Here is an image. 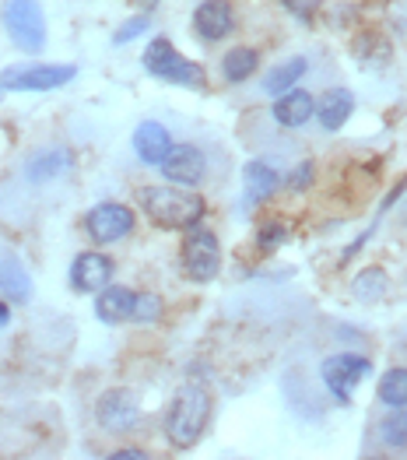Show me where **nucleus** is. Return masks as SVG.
I'll list each match as a JSON object with an SVG mask.
<instances>
[{
	"label": "nucleus",
	"mask_w": 407,
	"mask_h": 460,
	"mask_svg": "<svg viewBox=\"0 0 407 460\" xmlns=\"http://www.w3.org/2000/svg\"><path fill=\"white\" fill-rule=\"evenodd\" d=\"M211 419V394L204 384H183L176 390L169 411H165V436L173 439V447H193Z\"/></svg>",
	"instance_id": "f257e3e1"
},
{
	"label": "nucleus",
	"mask_w": 407,
	"mask_h": 460,
	"mask_svg": "<svg viewBox=\"0 0 407 460\" xmlns=\"http://www.w3.org/2000/svg\"><path fill=\"white\" fill-rule=\"evenodd\" d=\"M141 204H145V215L162 229H190L208 211L200 193L180 190V187H148L141 190Z\"/></svg>",
	"instance_id": "f03ea898"
},
{
	"label": "nucleus",
	"mask_w": 407,
	"mask_h": 460,
	"mask_svg": "<svg viewBox=\"0 0 407 460\" xmlns=\"http://www.w3.org/2000/svg\"><path fill=\"white\" fill-rule=\"evenodd\" d=\"M145 71L155 75L158 81L169 84H183V88H204V67L180 57V49L165 36L151 39V46L145 49Z\"/></svg>",
	"instance_id": "7ed1b4c3"
},
{
	"label": "nucleus",
	"mask_w": 407,
	"mask_h": 460,
	"mask_svg": "<svg viewBox=\"0 0 407 460\" xmlns=\"http://www.w3.org/2000/svg\"><path fill=\"white\" fill-rule=\"evenodd\" d=\"M4 29L25 53H39L46 46V18L39 0H4Z\"/></svg>",
	"instance_id": "20e7f679"
},
{
	"label": "nucleus",
	"mask_w": 407,
	"mask_h": 460,
	"mask_svg": "<svg viewBox=\"0 0 407 460\" xmlns=\"http://www.w3.org/2000/svg\"><path fill=\"white\" fill-rule=\"evenodd\" d=\"M180 257H183L186 278H190V281H200V285L211 281V278L222 270V246H218L215 232L200 229V222L186 229Z\"/></svg>",
	"instance_id": "39448f33"
},
{
	"label": "nucleus",
	"mask_w": 407,
	"mask_h": 460,
	"mask_svg": "<svg viewBox=\"0 0 407 460\" xmlns=\"http://www.w3.org/2000/svg\"><path fill=\"white\" fill-rule=\"evenodd\" d=\"M75 64H14L0 75V88L7 92H53L75 81Z\"/></svg>",
	"instance_id": "423d86ee"
},
{
	"label": "nucleus",
	"mask_w": 407,
	"mask_h": 460,
	"mask_svg": "<svg viewBox=\"0 0 407 460\" xmlns=\"http://www.w3.org/2000/svg\"><path fill=\"white\" fill-rule=\"evenodd\" d=\"M320 373H323V384H327V390L333 394V401L348 404V401L355 397L358 380L372 373V366H369V358H358V355H333V358H327V362L320 366Z\"/></svg>",
	"instance_id": "0eeeda50"
},
{
	"label": "nucleus",
	"mask_w": 407,
	"mask_h": 460,
	"mask_svg": "<svg viewBox=\"0 0 407 460\" xmlns=\"http://www.w3.org/2000/svg\"><path fill=\"white\" fill-rule=\"evenodd\" d=\"M84 229L92 235V243H119L123 235L134 232V211L127 204H116V200H106V204H95L84 218Z\"/></svg>",
	"instance_id": "6e6552de"
},
{
	"label": "nucleus",
	"mask_w": 407,
	"mask_h": 460,
	"mask_svg": "<svg viewBox=\"0 0 407 460\" xmlns=\"http://www.w3.org/2000/svg\"><path fill=\"white\" fill-rule=\"evenodd\" d=\"M95 419H99V425H102L106 432H130V429L137 425V419H141L137 397H134L130 390H123V386L106 390V394L99 397V404H95Z\"/></svg>",
	"instance_id": "1a4fd4ad"
},
{
	"label": "nucleus",
	"mask_w": 407,
	"mask_h": 460,
	"mask_svg": "<svg viewBox=\"0 0 407 460\" xmlns=\"http://www.w3.org/2000/svg\"><path fill=\"white\" fill-rule=\"evenodd\" d=\"M158 169L176 187H197L208 172V162H204V152L197 145H173L169 155L158 162Z\"/></svg>",
	"instance_id": "9d476101"
},
{
	"label": "nucleus",
	"mask_w": 407,
	"mask_h": 460,
	"mask_svg": "<svg viewBox=\"0 0 407 460\" xmlns=\"http://www.w3.org/2000/svg\"><path fill=\"white\" fill-rule=\"evenodd\" d=\"M235 25V11L228 0H204L197 11H193V32L204 39V42H218L232 32Z\"/></svg>",
	"instance_id": "9b49d317"
},
{
	"label": "nucleus",
	"mask_w": 407,
	"mask_h": 460,
	"mask_svg": "<svg viewBox=\"0 0 407 460\" xmlns=\"http://www.w3.org/2000/svg\"><path fill=\"white\" fill-rule=\"evenodd\" d=\"M110 278H112V261L106 253L88 250V253L75 257V264H71V285H75L77 292H99V288L110 285Z\"/></svg>",
	"instance_id": "f8f14e48"
},
{
	"label": "nucleus",
	"mask_w": 407,
	"mask_h": 460,
	"mask_svg": "<svg viewBox=\"0 0 407 460\" xmlns=\"http://www.w3.org/2000/svg\"><path fill=\"white\" fill-rule=\"evenodd\" d=\"M0 296L7 303H29L32 299V278H29V270H25V264L14 253H7V250H0Z\"/></svg>",
	"instance_id": "ddd939ff"
},
{
	"label": "nucleus",
	"mask_w": 407,
	"mask_h": 460,
	"mask_svg": "<svg viewBox=\"0 0 407 460\" xmlns=\"http://www.w3.org/2000/svg\"><path fill=\"white\" fill-rule=\"evenodd\" d=\"M316 119H320V127L333 134V130H341L344 123H348V116L355 113V95L348 92V88H331V92H323L320 95V102H316Z\"/></svg>",
	"instance_id": "4468645a"
},
{
	"label": "nucleus",
	"mask_w": 407,
	"mask_h": 460,
	"mask_svg": "<svg viewBox=\"0 0 407 460\" xmlns=\"http://www.w3.org/2000/svg\"><path fill=\"white\" fill-rule=\"evenodd\" d=\"M173 148V137H169V130L162 127V123H155V119H145L137 130H134V152L141 162H148V165H158L165 155Z\"/></svg>",
	"instance_id": "2eb2a0df"
},
{
	"label": "nucleus",
	"mask_w": 407,
	"mask_h": 460,
	"mask_svg": "<svg viewBox=\"0 0 407 460\" xmlns=\"http://www.w3.org/2000/svg\"><path fill=\"white\" fill-rule=\"evenodd\" d=\"M313 110H316V99H313L309 92L288 88V92H281L278 102H274V119H278L281 127L296 130V127H302V123L313 116Z\"/></svg>",
	"instance_id": "dca6fc26"
},
{
	"label": "nucleus",
	"mask_w": 407,
	"mask_h": 460,
	"mask_svg": "<svg viewBox=\"0 0 407 460\" xmlns=\"http://www.w3.org/2000/svg\"><path fill=\"white\" fill-rule=\"evenodd\" d=\"M134 292L130 288H123V285H106V288H99V299H95V316L102 320V323H123V320H130V313H134Z\"/></svg>",
	"instance_id": "f3484780"
},
{
	"label": "nucleus",
	"mask_w": 407,
	"mask_h": 460,
	"mask_svg": "<svg viewBox=\"0 0 407 460\" xmlns=\"http://www.w3.org/2000/svg\"><path fill=\"white\" fill-rule=\"evenodd\" d=\"M243 180H246V204H260L278 190V172L267 162H246Z\"/></svg>",
	"instance_id": "a211bd4d"
},
{
	"label": "nucleus",
	"mask_w": 407,
	"mask_h": 460,
	"mask_svg": "<svg viewBox=\"0 0 407 460\" xmlns=\"http://www.w3.org/2000/svg\"><path fill=\"white\" fill-rule=\"evenodd\" d=\"M257 67H260V53L250 49V46H235V49H228L222 57V75L232 84H243L246 77H253Z\"/></svg>",
	"instance_id": "6ab92c4d"
},
{
	"label": "nucleus",
	"mask_w": 407,
	"mask_h": 460,
	"mask_svg": "<svg viewBox=\"0 0 407 460\" xmlns=\"http://www.w3.org/2000/svg\"><path fill=\"white\" fill-rule=\"evenodd\" d=\"M71 169V152H64V148H53V152H42L36 155L32 162H29V180L32 183H49V180H57L60 172H67Z\"/></svg>",
	"instance_id": "aec40b11"
},
{
	"label": "nucleus",
	"mask_w": 407,
	"mask_h": 460,
	"mask_svg": "<svg viewBox=\"0 0 407 460\" xmlns=\"http://www.w3.org/2000/svg\"><path fill=\"white\" fill-rule=\"evenodd\" d=\"M305 71H309L305 57H292V60H285L281 67H274L270 75L263 77V92H267V95H281V92H288Z\"/></svg>",
	"instance_id": "412c9836"
},
{
	"label": "nucleus",
	"mask_w": 407,
	"mask_h": 460,
	"mask_svg": "<svg viewBox=\"0 0 407 460\" xmlns=\"http://www.w3.org/2000/svg\"><path fill=\"white\" fill-rule=\"evenodd\" d=\"M386 288H390L386 270H379V268L362 270V274L351 281V292H355V299H362V303H376V299H383V296H386Z\"/></svg>",
	"instance_id": "4be33fe9"
},
{
	"label": "nucleus",
	"mask_w": 407,
	"mask_h": 460,
	"mask_svg": "<svg viewBox=\"0 0 407 460\" xmlns=\"http://www.w3.org/2000/svg\"><path fill=\"white\" fill-rule=\"evenodd\" d=\"M379 401L390 408H407V369H386L379 380Z\"/></svg>",
	"instance_id": "5701e85b"
},
{
	"label": "nucleus",
	"mask_w": 407,
	"mask_h": 460,
	"mask_svg": "<svg viewBox=\"0 0 407 460\" xmlns=\"http://www.w3.org/2000/svg\"><path fill=\"white\" fill-rule=\"evenodd\" d=\"M379 439L386 447H407V408H394L383 422H379Z\"/></svg>",
	"instance_id": "b1692460"
},
{
	"label": "nucleus",
	"mask_w": 407,
	"mask_h": 460,
	"mask_svg": "<svg viewBox=\"0 0 407 460\" xmlns=\"http://www.w3.org/2000/svg\"><path fill=\"white\" fill-rule=\"evenodd\" d=\"M281 243H288V229L281 226V222H267L263 229L257 232V246L260 253H274Z\"/></svg>",
	"instance_id": "393cba45"
},
{
	"label": "nucleus",
	"mask_w": 407,
	"mask_h": 460,
	"mask_svg": "<svg viewBox=\"0 0 407 460\" xmlns=\"http://www.w3.org/2000/svg\"><path fill=\"white\" fill-rule=\"evenodd\" d=\"M130 316L141 320V323H155V320L162 316V299H158V296H137Z\"/></svg>",
	"instance_id": "a878e982"
},
{
	"label": "nucleus",
	"mask_w": 407,
	"mask_h": 460,
	"mask_svg": "<svg viewBox=\"0 0 407 460\" xmlns=\"http://www.w3.org/2000/svg\"><path fill=\"white\" fill-rule=\"evenodd\" d=\"M148 18H134V22H127L123 29H116V36H112V42L116 46H123V42H130V39H137L141 32H148Z\"/></svg>",
	"instance_id": "bb28decb"
},
{
	"label": "nucleus",
	"mask_w": 407,
	"mask_h": 460,
	"mask_svg": "<svg viewBox=\"0 0 407 460\" xmlns=\"http://www.w3.org/2000/svg\"><path fill=\"white\" fill-rule=\"evenodd\" d=\"M313 172H316V165H313V162H302L296 172L288 176V187H292V190H309V187H313Z\"/></svg>",
	"instance_id": "cd10ccee"
},
{
	"label": "nucleus",
	"mask_w": 407,
	"mask_h": 460,
	"mask_svg": "<svg viewBox=\"0 0 407 460\" xmlns=\"http://www.w3.org/2000/svg\"><path fill=\"white\" fill-rule=\"evenodd\" d=\"M141 457H148L145 450H116L112 454V460H141Z\"/></svg>",
	"instance_id": "c85d7f7f"
},
{
	"label": "nucleus",
	"mask_w": 407,
	"mask_h": 460,
	"mask_svg": "<svg viewBox=\"0 0 407 460\" xmlns=\"http://www.w3.org/2000/svg\"><path fill=\"white\" fill-rule=\"evenodd\" d=\"M7 320H11V313H7V306H4V303H0V327H4V323H7Z\"/></svg>",
	"instance_id": "c756f323"
},
{
	"label": "nucleus",
	"mask_w": 407,
	"mask_h": 460,
	"mask_svg": "<svg viewBox=\"0 0 407 460\" xmlns=\"http://www.w3.org/2000/svg\"><path fill=\"white\" fill-rule=\"evenodd\" d=\"M151 4H155V0H151Z\"/></svg>",
	"instance_id": "7c9ffc66"
}]
</instances>
